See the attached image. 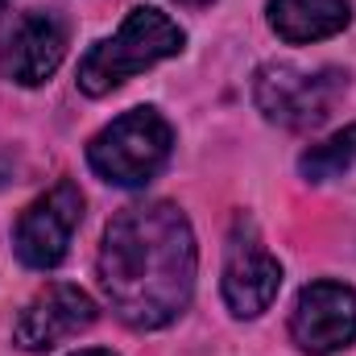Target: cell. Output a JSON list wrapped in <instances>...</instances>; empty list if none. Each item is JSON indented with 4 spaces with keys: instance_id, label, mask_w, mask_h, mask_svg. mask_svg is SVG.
Here are the masks:
<instances>
[{
    "instance_id": "1",
    "label": "cell",
    "mask_w": 356,
    "mask_h": 356,
    "mask_svg": "<svg viewBox=\"0 0 356 356\" xmlns=\"http://www.w3.org/2000/svg\"><path fill=\"white\" fill-rule=\"evenodd\" d=\"M195 232L175 203H133L108 228L99 245V286L112 311L141 332L166 327L195 294Z\"/></svg>"
},
{
    "instance_id": "2",
    "label": "cell",
    "mask_w": 356,
    "mask_h": 356,
    "mask_svg": "<svg viewBox=\"0 0 356 356\" xmlns=\"http://www.w3.org/2000/svg\"><path fill=\"white\" fill-rule=\"evenodd\" d=\"M182 29L158 8H129L116 38L95 42L79 63V88L88 95H108L124 79L158 67L162 58H175L182 50Z\"/></svg>"
},
{
    "instance_id": "3",
    "label": "cell",
    "mask_w": 356,
    "mask_h": 356,
    "mask_svg": "<svg viewBox=\"0 0 356 356\" xmlns=\"http://www.w3.org/2000/svg\"><path fill=\"white\" fill-rule=\"evenodd\" d=\"M175 129L158 108H133L104 124L88 145V166L112 186H145L170 162Z\"/></svg>"
},
{
    "instance_id": "4",
    "label": "cell",
    "mask_w": 356,
    "mask_h": 356,
    "mask_svg": "<svg viewBox=\"0 0 356 356\" xmlns=\"http://www.w3.org/2000/svg\"><path fill=\"white\" fill-rule=\"evenodd\" d=\"M344 91H348V75L336 67L307 71L294 63H266L253 75V99H257L261 116L282 129H294V133L319 129L336 112Z\"/></svg>"
},
{
    "instance_id": "5",
    "label": "cell",
    "mask_w": 356,
    "mask_h": 356,
    "mask_svg": "<svg viewBox=\"0 0 356 356\" xmlns=\"http://www.w3.org/2000/svg\"><path fill=\"white\" fill-rule=\"evenodd\" d=\"M83 220V191L63 178L46 195H38L13 224V253L29 269H54L71 253L75 228Z\"/></svg>"
},
{
    "instance_id": "6",
    "label": "cell",
    "mask_w": 356,
    "mask_h": 356,
    "mask_svg": "<svg viewBox=\"0 0 356 356\" xmlns=\"http://www.w3.org/2000/svg\"><path fill=\"white\" fill-rule=\"evenodd\" d=\"M224 302L236 319H257L282 290V261L273 257L249 216L232 220L228 249H224V277H220Z\"/></svg>"
},
{
    "instance_id": "7",
    "label": "cell",
    "mask_w": 356,
    "mask_h": 356,
    "mask_svg": "<svg viewBox=\"0 0 356 356\" xmlns=\"http://www.w3.org/2000/svg\"><path fill=\"white\" fill-rule=\"evenodd\" d=\"M67 54V25L50 8H25L0 25V75L21 88H42Z\"/></svg>"
},
{
    "instance_id": "8",
    "label": "cell",
    "mask_w": 356,
    "mask_h": 356,
    "mask_svg": "<svg viewBox=\"0 0 356 356\" xmlns=\"http://www.w3.org/2000/svg\"><path fill=\"white\" fill-rule=\"evenodd\" d=\"M290 336L307 356L344 353L356 340V290L344 282H311L290 311Z\"/></svg>"
},
{
    "instance_id": "9",
    "label": "cell",
    "mask_w": 356,
    "mask_h": 356,
    "mask_svg": "<svg viewBox=\"0 0 356 356\" xmlns=\"http://www.w3.org/2000/svg\"><path fill=\"white\" fill-rule=\"evenodd\" d=\"M91 323H95V298L79 286L54 282L21 307L13 323V344L25 353H50L54 344L79 336Z\"/></svg>"
},
{
    "instance_id": "10",
    "label": "cell",
    "mask_w": 356,
    "mask_h": 356,
    "mask_svg": "<svg viewBox=\"0 0 356 356\" xmlns=\"http://www.w3.org/2000/svg\"><path fill=\"white\" fill-rule=\"evenodd\" d=\"M348 21H353L348 0H269V25L290 46L336 38L348 29Z\"/></svg>"
},
{
    "instance_id": "11",
    "label": "cell",
    "mask_w": 356,
    "mask_h": 356,
    "mask_svg": "<svg viewBox=\"0 0 356 356\" xmlns=\"http://www.w3.org/2000/svg\"><path fill=\"white\" fill-rule=\"evenodd\" d=\"M298 170L311 178V182H327V178H344L348 170H356V124L340 129L336 137L311 145L302 158H298Z\"/></svg>"
},
{
    "instance_id": "12",
    "label": "cell",
    "mask_w": 356,
    "mask_h": 356,
    "mask_svg": "<svg viewBox=\"0 0 356 356\" xmlns=\"http://www.w3.org/2000/svg\"><path fill=\"white\" fill-rule=\"evenodd\" d=\"M71 356H116V353H108V348H79V353H71Z\"/></svg>"
},
{
    "instance_id": "13",
    "label": "cell",
    "mask_w": 356,
    "mask_h": 356,
    "mask_svg": "<svg viewBox=\"0 0 356 356\" xmlns=\"http://www.w3.org/2000/svg\"><path fill=\"white\" fill-rule=\"evenodd\" d=\"M178 4H191V8H203V4H211V0H178Z\"/></svg>"
},
{
    "instance_id": "14",
    "label": "cell",
    "mask_w": 356,
    "mask_h": 356,
    "mask_svg": "<svg viewBox=\"0 0 356 356\" xmlns=\"http://www.w3.org/2000/svg\"><path fill=\"white\" fill-rule=\"evenodd\" d=\"M4 4H8V0H0V13H4Z\"/></svg>"
}]
</instances>
